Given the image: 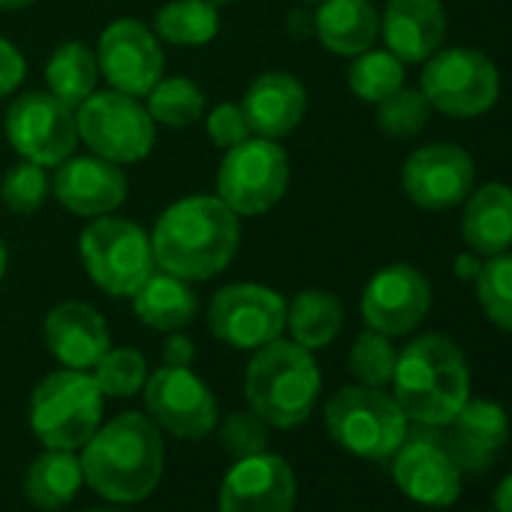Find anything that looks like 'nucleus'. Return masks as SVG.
Segmentation results:
<instances>
[{
  "label": "nucleus",
  "instance_id": "obj_1",
  "mask_svg": "<svg viewBox=\"0 0 512 512\" xmlns=\"http://www.w3.org/2000/svg\"><path fill=\"white\" fill-rule=\"evenodd\" d=\"M241 241V220L220 196H184L154 223L151 250L157 269L184 281L220 275Z\"/></svg>",
  "mask_w": 512,
  "mask_h": 512
},
{
  "label": "nucleus",
  "instance_id": "obj_2",
  "mask_svg": "<svg viewBox=\"0 0 512 512\" xmlns=\"http://www.w3.org/2000/svg\"><path fill=\"white\" fill-rule=\"evenodd\" d=\"M85 482L112 503L145 500L163 476V437L145 413H121L82 449Z\"/></svg>",
  "mask_w": 512,
  "mask_h": 512
},
{
  "label": "nucleus",
  "instance_id": "obj_3",
  "mask_svg": "<svg viewBox=\"0 0 512 512\" xmlns=\"http://www.w3.org/2000/svg\"><path fill=\"white\" fill-rule=\"evenodd\" d=\"M392 389L407 419L446 425L470 398V368L452 338L428 332L398 353Z\"/></svg>",
  "mask_w": 512,
  "mask_h": 512
},
{
  "label": "nucleus",
  "instance_id": "obj_4",
  "mask_svg": "<svg viewBox=\"0 0 512 512\" xmlns=\"http://www.w3.org/2000/svg\"><path fill=\"white\" fill-rule=\"evenodd\" d=\"M320 386L323 380L314 353L281 338L256 350L244 374L250 410L275 428L302 425L314 413Z\"/></svg>",
  "mask_w": 512,
  "mask_h": 512
},
{
  "label": "nucleus",
  "instance_id": "obj_5",
  "mask_svg": "<svg viewBox=\"0 0 512 512\" xmlns=\"http://www.w3.org/2000/svg\"><path fill=\"white\" fill-rule=\"evenodd\" d=\"M326 428L332 440L365 461L392 458L407 440V413L401 404L374 386H344L326 401Z\"/></svg>",
  "mask_w": 512,
  "mask_h": 512
},
{
  "label": "nucleus",
  "instance_id": "obj_6",
  "mask_svg": "<svg viewBox=\"0 0 512 512\" xmlns=\"http://www.w3.org/2000/svg\"><path fill=\"white\" fill-rule=\"evenodd\" d=\"M79 256L88 278L115 299H130L157 269L148 232L124 217L103 214L79 238Z\"/></svg>",
  "mask_w": 512,
  "mask_h": 512
},
{
  "label": "nucleus",
  "instance_id": "obj_7",
  "mask_svg": "<svg viewBox=\"0 0 512 512\" xmlns=\"http://www.w3.org/2000/svg\"><path fill=\"white\" fill-rule=\"evenodd\" d=\"M103 419V392L85 371H55L31 395V428L46 449L85 446Z\"/></svg>",
  "mask_w": 512,
  "mask_h": 512
},
{
  "label": "nucleus",
  "instance_id": "obj_8",
  "mask_svg": "<svg viewBox=\"0 0 512 512\" xmlns=\"http://www.w3.org/2000/svg\"><path fill=\"white\" fill-rule=\"evenodd\" d=\"M290 187V160L275 139H244L229 148L217 169V196L238 214L253 217L275 208Z\"/></svg>",
  "mask_w": 512,
  "mask_h": 512
},
{
  "label": "nucleus",
  "instance_id": "obj_9",
  "mask_svg": "<svg viewBox=\"0 0 512 512\" xmlns=\"http://www.w3.org/2000/svg\"><path fill=\"white\" fill-rule=\"evenodd\" d=\"M79 139L109 163H139L151 154L157 124L136 97L121 91H94L76 109Z\"/></svg>",
  "mask_w": 512,
  "mask_h": 512
},
{
  "label": "nucleus",
  "instance_id": "obj_10",
  "mask_svg": "<svg viewBox=\"0 0 512 512\" xmlns=\"http://www.w3.org/2000/svg\"><path fill=\"white\" fill-rule=\"evenodd\" d=\"M431 109L449 118L485 115L500 97V73L494 61L476 49H437L419 79Z\"/></svg>",
  "mask_w": 512,
  "mask_h": 512
},
{
  "label": "nucleus",
  "instance_id": "obj_11",
  "mask_svg": "<svg viewBox=\"0 0 512 512\" xmlns=\"http://www.w3.org/2000/svg\"><path fill=\"white\" fill-rule=\"evenodd\" d=\"M208 329L235 350H260L287 329V302L263 284H229L208 305Z\"/></svg>",
  "mask_w": 512,
  "mask_h": 512
},
{
  "label": "nucleus",
  "instance_id": "obj_12",
  "mask_svg": "<svg viewBox=\"0 0 512 512\" xmlns=\"http://www.w3.org/2000/svg\"><path fill=\"white\" fill-rule=\"evenodd\" d=\"M4 127L19 157L40 166H61L79 142L73 109L49 91H28L13 100Z\"/></svg>",
  "mask_w": 512,
  "mask_h": 512
},
{
  "label": "nucleus",
  "instance_id": "obj_13",
  "mask_svg": "<svg viewBox=\"0 0 512 512\" xmlns=\"http://www.w3.org/2000/svg\"><path fill=\"white\" fill-rule=\"evenodd\" d=\"M145 404L151 419L181 440H202L217 425V401L211 389L190 371L163 365L145 380Z\"/></svg>",
  "mask_w": 512,
  "mask_h": 512
},
{
  "label": "nucleus",
  "instance_id": "obj_14",
  "mask_svg": "<svg viewBox=\"0 0 512 512\" xmlns=\"http://www.w3.org/2000/svg\"><path fill=\"white\" fill-rule=\"evenodd\" d=\"M97 64L103 79L130 97H148L166 67L157 34L139 19H118L100 34Z\"/></svg>",
  "mask_w": 512,
  "mask_h": 512
},
{
  "label": "nucleus",
  "instance_id": "obj_15",
  "mask_svg": "<svg viewBox=\"0 0 512 512\" xmlns=\"http://www.w3.org/2000/svg\"><path fill=\"white\" fill-rule=\"evenodd\" d=\"M431 311V284L410 263L380 269L362 293V317L368 329L401 338L410 335Z\"/></svg>",
  "mask_w": 512,
  "mask_h": 512
},
{
  "label": "nucleus",
  "instance_id": "obj_16",
  "mask_svg": "<svg viewBox=\"0 0 512 512\" xmlns=\"http://www.w3.org/2000/svg\"><path fill=\"white\" fill-rule=\"evenodd\" d=\"M473 178V157L452 142H434L413 151L401 172L404 193L425 211H446L461 205L473 190Z\"/></svg>",
  "mask_w": 512,
  "mask_h": 512
},
{
  "label": "nucleus",
  "instance_id": "obj_17",
  "mask_svg": "<svg viewBox=\"0 0 512 512\" xmlns=\"http://www.w3.org/2000/svg\"><path fill=\"white\" fill-rule=\"evenodd\" d=\"M296 473L272 452L238 458L220 485V512H293L296 509Z\"/></svg>",
  "mask_w": 512,
  "mask_h": 512
},
{
  "label": "nucleus",
  "instance_id": "obj_18",
  "mask_svg": "<svg viewBox=\"0 0 512 512\" xmlns=\"http://www.w3.org/2000/svg\"><path fill=\"white\" fill-rule=\"evenodd\" d=\"M392 458V479L410 500L425 506H452L458 500L461 470L434 440L431 425H419L416 434L407 431Z\"/></svg>",
  "mask_w": 512,
  "mask_h": 512
},
{
  "label": "nucleus",
  "instance_id": "obj_19",
  "mask_svg": "<svg viewBox=\"0 0 512 512\" xmlns=\"http://www.w3.org/2000/svg\"><path fill=\"white\" fill-rule=\"evenodd\" d=\"M431 434L458 464V470L482 473L509 437V416L497 401L467 398L446 425H431Z\"/></svg>",
  "mask_w": 512,
  "mask_h": 512
},
{
  "label": "nucleus",
  "instance_id": "obj_20",
  "mask_svg": "<svg viewBox=\"0 0 512 512\" xmlns=\"http://www.w3.org/2000/svg\"><path fill=\"white\" fill-rule=\"evenodd\" d=\"M55 199L82 217L112 214L127 199V175L103 157H67L52 178Z\"/></svg>",
  "mask_w": 512,
  "mask_h": 512
},
{
  "label": "nucleus",
  "instance_id": "obj_21",
  "mask_svg": "<svg viewBox=\"0 0 512 512\" xmlns=\"http://www.w3.org/2000/svg\"><path fill=\"white\" fill-rule=\"evenodd\" d=\"M43 335L52 356L73 371L94 368L112 350L106 320L85 302H61L58 308H52L46 314Z\"/></svg>",
  "mask_w": 512,
  "mask_h": 512
},
{
  "label": "nucleus",
  "instance_id": "obj_22",
  "mask_svg": "<svg viewBox=\"0 0 512 512\" xmlns=\"http://www.w3.org/2000/svg\"><path fill=\"white\" fill-rule=\"evenodd\" d=\"M380 34L401 64H425L446 37V13L440 0H389Z\"/></svg>",
  "mask_w": 512,
  "mask_h": 512
},
{
  "label": "nucleus",
  "instance_id": "obj_23",
  "mask_svg": "<svg viewBox=\"0 0 512 512\" xmlns=\"http://www.w3.org/2000/svg\"><path fill=\"white\" fill-rule=\"evenodd\" d=\"M241 112L250 133L278 142L290 136L308 112L305 85L290 73H263L244 91Z\"/></svg>",
  "mask_w": 512,
  "mask_h": 512
},
{
  "label": "nucleus",
  "instance_id": "obj_24",
  "mask_svg": "<svg viewBox=\"0 0 512 512\" xmlns=\"http://www.w3.org/2000/svg\"><path fill=\"white\" fill-rule=\"evenodd\" d=\"M464 244L479 256H497L512 247V187L482 184L470 190L461 214Z\"/></svg>",
  "mask_w": 512,
  "mask_h": 512
},
{
  "label": "nucleus",
  "instance_id": "obj_25",
  "mask_svg": "<svg viewBox=\"0 0 512 512\" xmlns=\"http://www.w3.org/2000/svg\"><path fill=\"white\" fill-rule=\"evenodd\" d=\"M314 28L320 43L341 58H356L374 49L380 37V19L371 0H323Z\"/></svg>",
  "mask_w": 512,
  "mask_h": 512
},
{
  "label": "nucleus",
  "instance_id": "obj_26",
  "mask_svg": "<svg viewBox=\"0 0 512 512\" xmlns=\"http://www.w3.org/2000/svg\"><path fill=\"white\" fill-rule=\"evenodd\" d=\"M130 299H133L136 317L145 326L166 332V335L190 326L199 311V299L190 290V281L169 275L163 269H154Z\"/></svg>",
  "mask_w": 512,
  "mask_h": 512
},
{
  "label": "nucleus",
  "instance_id": "obj_27",
  "mask_svg": "<svg viewBox=\"0 0 512 512\" xmlns=\"http://www.w3.org/2000/svg\"><path fill=\"white\" fill-rule=\"evenodd\" d=\"M82 482V458L73 449H46L25 476V497L37 509H61L79 494Z\"/></svg>",
  "mask_w": 512,
  "mask_h": 512
},
{
  "label": "nucleus",
  "instance_id": "obj_28",
  "mask_svg": "<svg viewBox=\"0 0 512 512\" xmlns=\"http://www.w3.org/2000/svg\"><path fill=\"white\" fill-rule=\"evenodd\" d=\"M344 326V305L326 290H305L287 305V329L305 350L329 347Z\"/></svg>",
  "mask_w": 512,
  "mask_h": 512
},
{
  "label": "nucleus",
  "instance_id": "obj_29",
  "mask_svg": "<svg viewBox=\"0 0 512 512\" xmlns=\"http://www.w3.org/2000/svg\"><path fill=\"white\" fill-rule=\"evenodd\" d=\"M100 79L97 52H91L85 43H64L52 52L46 64V85L49 94H55L70 109H79L94 91Z\"/></svg>",
  "mask_w": 512,
  "mask_h": 512
},
{
  "label": "nucleus",
  "instance_id": "obj_30",
  "mask_svg": "<svg viewBox=\"0 0 512 512\" xmlns=\"http://www.w3.org/2000/svg\"><path fill=\"white\" fill-rule=\"evenodd\" d=\"M217 31L220 16L211 0H172L154 19V34L172 46H205Z\"/></svg>",
  "mask_w": 512,
  "mask_h": 512
},
{
  "label": "nucleus",
  "instance_id": "obj_31",
  "mask_svg": "<svg viewBox=\"0 0 512 512\" xmlns=\"http://www.w3.org/2000/svg\"><path fill=\"white\" fill-rule=\"evenodd\" d=\"M148 112H151L154 124L184 130L202 118L205 94L196 82H190L184 76H169V79H160L148 91Z\"/></svg>",
  "mask_w": 512,
  "mask_h": 512
},
{
  "label": "nucleus",
  "instance_id": "obj_32",
  "mask_svg": "<svg viewBox=\"0 0 512 512\" xmlns=\"http://www.w3.org/2000/svg\"><path fill=\"white\" fill-rule=\"evenodd\" d=\"M347 82L359 100L377 106L404 85V64L389 49H368L353 58Z\"/></svg>",
  "mask_w": 512,
  "mask_h": 512
},
{
  "label": "nucleus",
  "instance_id": "obj_33",
  "mask_svg": "<svg viewBox=\"0 0 512 512\" xmlns=\"http://www.w3.org/2000/svg\"><path fill=\"white\" fill-rule=\"evenodd\" d=\"M476 299L485 317L497 329L512 332V253L509 250L488 256V263H482L476 275Z\"/></svg>",
  "mask_w": 512,
  "mask_h": 512
},
{
  "label": "nucleus",
  "instance_id": "obj_34",
  "mask_svg": "<svg viewBox=\"0 0 512 512\" xmlns=\"http://www.w3.org/2000/svg\"><path fill=\"white\" fill-rule=\"evenodd\" d=\"M94 383L100 386L103 395L109 398H130L136 395L145 380H148V362L139 350L133 347H118L109 350L97 365H94Z\"/></svg>",
  "mask_w": 512,
  "mask_h": 512
},
{
  "label": "nucleus",
  "instance_id": "obj_35",
  "mask_svg": "<svg viewBox=\"0 0 512 512\" xmlns=\"http://www.w3.org/2000/svg\"><path fill=\"white\" fill-rule=\"evenodd\" d=\"M431 118V103L422 94V88L401 85L395 94H389L383 103H377V124L392 139H410L416 136Z\"/></svg>",
  "mask_w": 512,
  "mask_h": 512
},
{
  "label": "nucleus",
  "instance_id": "obj_36",
  "mask_svg": "<svg viewBox=\"0 0 512 512\" xmlns=\"http://www.w3.org/2000/svg\"><path fill=\"white\" fill-rule=\"evenodd\" d=\"M395 362H398V350L392 347V338L374 329L362 332L350 350V371L362 386L383 389L386 383H392Z\"/></svg>",
  "mask_w": 512,
  "mask_h": 512
},
{
  "label": "nucleus",
  "instance_id": "obj_37",
  "mask_svg": "<svg viewBox=\"0 0 512 512\" xmlns=\"http://www.w3.org/2000/svg\"><path fill=\"white\" fill-rule=\"evenodd\" d=\"M49 187L52 181L46 175V166L22 160L4 175V181H0V199H4V205L13 214H34L43 208Z\"/></svg>",
  "mask_w": 512,
  "mask_h": 512
},
{
  "label": "nucleus",
  "instance_id": "obj_38",
  "mask_svg": "<svg viewBox=\"0 0 512 512\" xmlns=\"http://www.w3.org/2000/svg\"><path fill=\"white\" fill-rule=\"evenodd\" d=\"M220 446L238 461L269 449V422L250 413H229L220 425Z\"/></svg>",
  "mask_w": 512,
  "mask_h": 512
},
{
  "label": "nucleus",
  "instance_id": "obj_39",
  "mask_svg": "<svg viewBox=\"0 0 512 512\" xmlns=\"http://www.w3.org/2000/svg\"><path fill=\"white\" fill-rule=\"evenodd\" d=\"M205 130H208V139L223 151H229L238 142L250 139L247 118H244L241 106H235V103H220L217 109H211V115L205 121Z\"/></svg>",
  "mask_w": 512,
  "mask_h": 512
},
{
  "label": "nucleus",
  "instance_id": "obj_40",
  "mask_svg": "<svg viewBox=\"0 0 512 512\" xmlns=\"http://www.w3.org/2000/svg\"><path fill=\"white\" fill-rule=\"evenodd\" d=\"M22 79H25V58H22V52L10 40L0 37V97L13 94L22 85Z\"/></svg>",
  "mask_w": 512,
  "mask_h": 512
},
{
  "label": "nucleus",
  "instance_id": "obj_41",
  "mask_svg": "<svg viewBox=\"0 0 512 512\" xmlns=\"http://www.w3.org/2000/svg\"><path fill=\"white\" fill-rule=\"evenodd\" d=\"M196 359V347L187 335H178V332H169L166 344H163V365H172V368H190Z\"/></svg>",
  "mask_w": 512,
  "mask_h": 512
},
{
  "label": "nucleus",
  "instance_id": "obj_42",
  "mask_svg": "<svg viewBox=\"0 0 512 512\" xmlns=\"http://www.w3.org/2000/svg\"><path fill=\"white\" fill-rule=\"evenodd\" d=\"M479 269H482V263H479V253L467 250V253L455 256V275H458V281H467V284H470V281H476Z\"/></svg>",
  "mask_w": 512,
  "mask_h": 512
},
{
  "label": "nucleus",
  "instance_id": "obj_43",
  "mask_svg": "<svg viewBox=\"0 0 512 512\" xmlns=\"http://www.w3.org/2000/svg\"><path fill=\"white\" fill-rule=\"evenodd\" d=\"M494 509L497 512H512V473H506L500 479V485L494 488Z\"/></svg>",
  "mask_w": 512,
  "mask_h": 512
},
{
  "label": "nucleus",
  "instance_id": "obj_44",
  "mask_svg": "<svg viewBox=\"0 0 512 512\" xmlns=\"http://www.w3.org/2000/svg\"><path fill=\"white\" fill-rule=\"evenodd\" d=\"M34 0H0V10H25Z\"/></svg>",
  "mask_w": 512,
  "mask_h": 512
},
{
  "label": "nucleus",
  "instance_id": "obj_45",
  "mask_svg": "<svg viewBox=\"0 0 512 512\" xmlns=\"http://www.w3.org/2000/svg\"><path fill=\"white\" fill-rule=\"evenodd\" d=\"M4 272H7V244L0 238V281H4Z\"/></svg>",
  "mask_w": 512,
  "mask_h": 512
},
{
  "label": "nucleus",
  "instance_id": "obj_46",
  "mask_svg": "<svg viewBox=\"0 0 512 512\" xmlns=\"http://www.w3.org/2000/svg\"><path fill=\"white\" fill-rule=\"evenodd\" d=\"M88 512H127V509H118V506H97V509H88Z\"/></svg>",
  "mask_w": 512,
  "mask_h": 512
},
{
  "label": "nucleus",
  "instance_id": "obj_47",
  "mask_svg": "<svg viewBox=\"0 0 512 512\" xmlns=\"http://www.w3.org/2000/svg\"><path fill=\"white\" fill-rule=\"evenodd\" d=\"M214 7H226V4H235V0H211Z\"/></svg>",
  "mask_w": 512,
  "mask_h": 512
},
{
  "label": "nucleus",
  "instance_id": "obj_48",
  "mask_svg": "<svg viewBox=\"0 0 512 512\" xmlns=\"http://www.w3.org/2000/svg\"><path fill=\"white\" fill-rule=\"evenodd\" d=\"M305 4H323V0H305Z\"/></svg>",
  "mask_w": 512,
  "mask_h": 512
}]
</instances>
